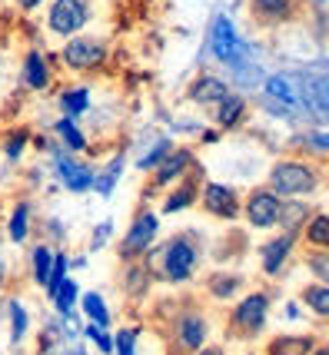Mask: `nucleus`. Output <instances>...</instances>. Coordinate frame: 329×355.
Wrapping results in <instances>:
<instances>
[{
    "instance_id": "f257e3e1",
    "label": "nucleus",
    "mask_w": 329,
    "mask_h": 355,
    "mask_svg": "<svg viewBox=\"0 0 329 355\" xmlns=\"http://www.w3.org/2000/svg\"><path fill=\"white\" fill-rule=\"evenodd\" d=\"M269 183H273V189L280 196H306V193L316 189V176L303 163H280L273 170V176H269Z\"/></svg>"
},
{
    "instance_id": "f03ea898",
    "label": "nucleus",
    "mask_w": 329,
    "mask_h": 355,
    "mask_svg": "<svg viewBox=\"0 0 329 355\" xmlns=\"http://www.w3.org/2000/svg\"><path fill=\"white\" fill-rule=\"evenodd\" d=\"M267 312H269V299L263 293L246 295L239 306L233 309V332L236 336H256L263 325H267Z\"/></svg>"
},
{
    "instance_id": "7ed1b4c3",
    "label": "nucleus",
    "mask_w": 329,
    "mask_h": 355,
    "mask_svg": "<svg viewBox=\"0 0 329 355\" xmlns=\"http://www.w3.org/2000/svg\"><path fill=\"white\" fill-rule=\"evenodd\" d=\"M87 14H90L87 0H57L50 7V31L70 37V33H77L87 24Z\"/></svg>"
},
{
    "instance_id": "20e7f679",
    "label": "nucleus",
    "mask_w": 329,
    "mask_h": 355,
    "mask_svg": "<svg viewBox=\"0 0 329 355\" xmlns=\"http://www.w3.org/2000/svg\"><path fill=\"white\" fill-rule=\"evenodd\" d=\"M163 266H167V276L173 282H183V279L193 276V269H196V249L193 243L187 239H173L167 252H163Z\"/></svg>"
},
{
    "instance_id": "39448f33",
    "label": "nucleus",
    "mask_w": 329,
    "mask_h": 355,
    "mask_svg": "<svg viewBox=\"0 0 329 355\" xmlns=\"http://www.w3.org/2000/svg\"><path fill=\"white\" fill-rule=\"evenodd\" d=\"M153 236H157V216L153 213H143V216H137V223L130 226V232H126L124 246H120V256H140V252H146L150 249V243H153Z\"/></svg>"
},
{
    "instance_id": "423d86ee",
    "label": "nucleus",
    "mask_w": 329,
    "mask_h": 355,
    "mask_svg": "<svg viewBox=\"0 0 329 355\" xmlns=\"http://www.w3.org/2000/svg\"><path fill=\"white\" fill-rule=\"evenodd\" d=\"M246 219L256 230L276 226L280 223V200H276V193H253L250 206H246Z\"/></svg>"
},
{
    "instance_id": "0eeeda50",
    "label": "nucleus",
    "mask_w": 329,
    "mask_h": 355,
    "mask_svg": "<svg viewBox=\"0 0 329 355\" xmlns=\"http://www.w3.org/2000/svg\"><path fill=\"white\" fill-rule=\"evenodd\" d=\"M63 60H67V67H74V70H94L96 63L103 60V46L96 44V40L77 37V40H70V44H67Z\"/></svg>"
},
{
    "instance_id": "6e6552de",
    "label": "nucleus",
    "mask_w": 329,
    "mask_h": 355,
    "mask_svg": "<svg viewBox=\"0 0 329 355\" xmlns=\"http://www.w3.org/2000/svg\"><path fill=\"white\" fill-rule=\"evenodd\" d=\"M206 319L200 312H183L180 319H176V342L187 349V352H196V349H203L206 342Z\"/></svg>"
},
{
    "instance_id": "1a4fd4ad",
    "label": "nucleus",
    "mask_w": 329,
    "mask_h": 355,
    "mask_svg": "<svg viewBox=\"0 0 329 355\" xmlns=\"http://www.w3.org/2000/svg\"><path fill=\"white\" fill-rule=\"evenodd\" d=\"M203 206H206V213H213L217 219H233L239 213L236 193L230 186H219V183H210L203 189Z\"/></svg>"
},
{
    "instance_id": "9d476101",
    "label": "nucleus",
    "mask_w": 329,
    "mask_h": 355,
    "mask_svg": "<svg viewBox=\"0 0 329 355\" xmlns=\"http://www.w3.org/2000/svg\"><path fill=\"white\" fill-rule=\"evenodd\" d=\"M210 44H213V53H217L223 63H230L236 53H239V44H236L230 17H217V20H213V37H210Z\"/></svg>"
},
{
    "instance_id": "9b49d317",
    "label": "nucleus",
    "mask_w": 329,
    "mask_h": 355,
    "mask_svg": "<svg viewBox=\"0 0 329 355\" xmlns=\"http://www.w3.org/2000/svg\"><path fill=\"white\" fill-rule=\"evenodd\" d=\"M313 349V336H276V339H269L267 355H310Z\"/></svg>"
},
{
    "instance_id": "f8f14e48",
    "label": "nucleus",
    "mask_w": 329,
    "mask_h": 355,
    "mask_svg": "<svg viewBox=\"0 0 329 355\" xmlns=\"http://www.w3.org/2000/svg\"><path fill=\"white\" fill-rule=\"evenodd\" d=\"M289 249H293V232H286L282 239H273L263 246V269H267L269 276H276L286 263V256H289Z\"/></svg>"
},
{
    "instance_id": "ddd939ff",
    "label": "nucleus",
    "mask_w": 329,
    "mask_h": 355,
    "mask_svg": "<svg viewBox=\"0 0 329 355\" xmlns=\"http://www.w3.org/2000/svg\"><path fill=\"white\" fill-rule=\"evenodd\" d=\"M226 83L217 77H200L196 83H193V90H189V96L196 100V103H219L223 96H226Z\"/></svg>"
},
{
    "instance_id": "4468645a",
    "label": "nucleus",
    "mask_w": 329,
    "mask_h": 355,
    "mask_svg": "<svg viewBox=\"0 0 329 355\" xmlns=\"http://www.w3.org/2000/svg\"><path fill=\"white\" fill-rule=\"evenodd\" d=\"M60 176H63V183H67V189H74V193H80V189H90V186H94V173L87 170V166L67 163V159H60Z\"/></svg>"
},
{
    "instance_id": "2eb2a0df",
    "label": "nucleus",
    "mask_w": 329,
    "mask_h": 355,
    "mask_svg": "<svg viewBox=\"0 0 329 355\" xmlns=\"http://www.w3.org/2000/svg\"><path fill=\"white\" fill-rule=\"evenodd\" d=\"M303 302H306L313 312H319L323 319H329V286L326 282H319V286H306V289H303Z\"/></svg>"
},
{
    "instance_id": "dca6fc26",
    "label": "nucleus",
    "mask_w": 329,
    "mask_h": 355,
    "mask_svg": "<svg viewBox=\"0 0 329 355\" xmlns=\"http://www.w3.org/2000/svg\"><path fill=\"white\" fill-rule=\"evenodd\" d=\"M187 163H189V150H176V153L160 166V173H157V186H167L176 176V173H183L187 170Z\"/></svg>"
},
{
    "instance_id": "f3484780",
    "label": "nucleus",
    "mask_w": 329,
    "mask_h": 355,
    "mask_svg": "<svg viewBox=\"0 0 329 355\" xmlns=\"http://www.w3.org/2000/svg\"><path fill=\"white\" fill-rule=\"evenodd\" d=\"M24 77H27V83H31L33 90H44V87H47V63H44L40 53H31V57H27Z\"/></svg>"
},
{
    "instance_id": "a211bd4d",
    "label": "nucleus",
    "mask_w": 329,
    "mask_h": 355,
    "mask_svg": "<svg viewBox=\"0 0 329 355\" xmlns=\"http://www.w3.org/2000/svg\"><path fill=\"white\" fill-rule=\"evenodd\" d=\"M306 93H310V100H313L316 107H319L329 116V80L310 77V80H306Z\"/></svg>"
},
{
    "instance_id": "6ab92c4d",
    "label": "nucleus",
    "mask_w": 329,
    "mask_h": 355,
    "mask_svg": "<svg viewBox=\"0 0 329 355\" xmlns=\"http://www.w3.org/2000/svg\"><path fill=\"white\" fill-rule=\"evenodd\" d=\"M239 116H243V100L226 93V96L219 100V126H233Z\"/></svg>"
},
{
    "instance_id": "aec40b11",
    "label": "nucleus",
    "mask_w": 329,
    "mask_h": 355,
    "mask_svg": "<svg viewBox=\"0 0 329 355\" xmlns=\"http://www.w3.org/2000/svg\"><path fill=\"white\" fill-rule=\"evenodd\" d=\"M50 266H53V256H50V249H44V246L33 249V279H37L40 286H47Z\"/></svg>"
},
{
    "instance_id": "412c9836",
    "label": "nucleus",
    "mask_w": 329,
    "mask_h": 355,
    "mask_svg": "<svg viewBox=\"0 0 329 355\" xmlns=\"http://www.w3.org/2000/svg\"><path fill=\"white\" fill-rule=\"evenodd\" d=\"M236 289H239V276H226V272H219V276L210 279V293L217 295V299H230Z\"/></svg>"
},
{
    "instance_id": "4be33fe9",
    "label": "nucleus",
    "mask_w": 329,
    "mask_h": 355,
    "mask_svg": "<svg viewBox=\"0 0 329 355\" xmlns=\"http://www.w3.org/2000/svg\"><path fill=\"white\" fill-rule=\"evenodd\" d=\"M306 213H310V209H306L303 202H286V206H280V223H282V226H286L289 232H293L299 223L306 219Z\"/></svg>"
},
{
    "instance_id": "5701e85b",
    "label": "nucleus",
    "mask_w": 329,
    "mask_h": 355,
    "mask_svg": "<svg viewBox=\"0 0 329 355\" xmlns=\"http://www.w3.org/2000/svg\"><path fill=\"white\" fill-rule=\"evenodd\" d=\"M306 236H310V243H313L316 249H329V216H316L313 223H310Z\"/></svg>"
},
{
    "instance_id": "b1692460",
    "label": "nucleus",
    "mask_w": 329,
    "mask_h": 355,
    "mask_svg": "<svg viewBox=\"0 0 329 355\" xmlns=\"http://www.w3.org/2000/svg\"><path fill=\"white\" fill-rule=\"evenodd\" d=\"M306 266L313 269V276L319 279V282H326V286H329V249L310 252V256H306Z\"/></svg>"
},
{
    "instance_id": "393cba45",
    "label": "nucleus",
    "mask_w": 329,
    "mask_h": 355,
    "mask_svg": "<svg viewBox=\"0 0 329 355\" xmlns=\"http://www.w3.org/2000/svg\"><path fill=\"white\" fill-rule=\"evenodd\" d=\"M7 312H10V322H14V329H10V339L20 342V339H24V332H27V312H24V306H20V302H10V306H7Z\"/></svg>"
},
{
    "instance_id": "a878e982",
    "label": "nucleus",
    "mask_w": 329,
    "mask_h": 355,
    "mask_svg": "<svg viewBox=\"0 0 329 355\" xmlns=\"http://www.w3.org/2000/svg\"><path fill=\"white\" fill-rule=\"evenodd\" d=\"M74 299H77V286H74V282H60L57 293H53V302H57V309H60L63 315L74 309Z\"/></svg>"
},
{
    "instance_id": "bb28decb",
    "label": "nucleus",
    "mask_w": 329,
    "mask_h": 355,
    "mask_svg": "<svg viewBox=\"0 0 329 355\" xmlns=\"http://www.w3.org/2000/svg\"><path fill=\"white\" fill-rule=\"evenodd\" d=\"M27 213H31L27 206H17L14 216H10V239H14V243H24V239H27Z\"/></svg>"
},
{
    "instance_id": "cd10ccee",
    "label": "nucleus",
    "mask_w": 329,
    "mask_h": 355,
    "mask_svg": "<svg viewBox=\"0 0 329 355\" xmlns=\"http://www.w3.org/2000/svg\"><path fill=\"white\" fill-rule=\"evenodd\" d=\"M83 309H87V315H90V319H96L100 325H107V322H110V312H107L103 299H100L96 293H90L87 299H83Z\"/></svg>"
},
{
    "instance_id": "c85d7f7f",
    "label": "nucleus",
    "mask_w": 329,
    "mask_h": 355,
    "mask_svg": "<svg viewBox=\"0 0 329 355\" xmlns=\"http://www.w3.org/2000/svg\"><path fill=\"white\" fill-rule=\"evenodd\" d=\"M267 90L273 93V96H280V100H286L289 107H296V93L289 90V83H286L282 77H269V80H267Z\"/></svg>"
},
{
    "instance_id": "c756f323",
    "label": "nucleus",
    "mask_w": 329,
    "mask_h": 355,
    "mask_svg": "<svg viewBox=\"0 0 329 355\" xmlns=\"http://www.w3.org/2000/svg\"><path fill=\"white\" fill-rule=\"evenodd\" d=\"M253 7L263 17H282L289 10V0H253Z\"/></svg>"
},
{
    "instance_id": "7c9ffc66",
    "label": "nucleus",
    "mask_w": 329,
    "mask_h": 355,
    "mask_svg": "<svg viewBox=\"0 0 329 355\" xmlns=\"http://www.w3.org/2000/svg\"><path fill=\"white\" fill-rule=\"evenodd\" d=\"M57 133L63 137V143H67L70 150H83V137H80V130L70 123V120H60V123H57Z\"/></svg>"
},
{
    "instance_id": "2f4dec72",
    "label": "nucleus",
    "mask_w": 329,
    "mask_h": 355,
    "mask_svg": "<svg viewBox=\"0 0 329 355\" xmlns=\"http://www.w3.org/2000/svg\"><path fill=\"white\" fill-rule=\"evenodd\" d=\"M87 103H90V93H87V90L63 93V107H67V113H83V110H87Z\"/></svg>"
},
{
    "instance_id": "473e14b6",
    "label": "nucleus",
    "mask_w": 329,
    "mask_h": 355,
    "mask_svg": "<svg viewBox=\"0 0 329 355\" xmlns=\"http://www.w3.org/2000/svg\"><path fill=\"white\" fill-rule=\"evenodd\" d=\"M193 196H196V193H193V186H183L180 193H173L170 200H167V206H163V213H176V209H183V206H189V202H193Z\"/></svg>"
},
{
    "instance_id": "72a5a7b5",
    "label": "nucleus",
    "mask_w": 329,
    "mask_h": 355,
    "mask_svg": "<svg viewBox=\"0 0 329 355\" xmlns=\"http://www.w3.org/2000/svg\"><path fill=\"white\" fill-rule=\"evenodd\" d=\"M63 272H67V256H53V266H50V279H47L50 295L57 293V286L63 282Z\"/></svg>"
},
{
    "instance_id": "f704fd0d",
    "label": "nucleus",
    "mask_w": 329,
    "mask_h": 355,
    "mask_svg": "<svg viewBox=\"0 0 329 355\" xmlns=\"http://www.w3.org/2000/svg\"><path fill=\"white\" fill-rule=\"evenodd\" d=\"M167 153H170V143H167V139H160L157 146H153V150H150V153L140 159V166H143V170H150V166H160Z\"/></svg>"
},
{
    "instance_id": "c9c22d12",
    "label": "nucleus",
    "mask_w": 329,
    "mask_h": 355,
    "mask_svg": "<svg viewBox=\"0 0 329 355\" xmlns=\"http://www.w3.org/2000/svg\"><path fill=\"white\" fill-rule=\"evenodd\" d=\"M120 170H124V163H113V166L107 170V176H100V180H96V186H100V193H103V196H110V193H113V186H117V176H120Z\"/></svg>"
},
{
    "instance_id": "e433bc0d",
    "label": "nucleus",
    "mask_w": 329,
    "mask_h": 355,
    "mask_svg": "<svg viewBox=\"0 0 329 355\" xmlns=\"http://www.w3.org/2000/svg\"><path fill=\"white\" fill-rule=\"evenodd\" d=\"M133 342H137V332H133V329H124V332L117 336V352L133 355Z\"/></svg>"
},
{
    "instance_id": "4c0bfd02",
    "label": "nucleus",
    "mask_w": 329,
    "mask_h": 355,
    "mask_svg": "<svg viewBox=\"0 0 329 355\" xmlns=\"http://www.w3.org/2000/svg\"><path fill=\"white\" fill-rule=\"evenodd\" d=\"M306 146H310V150H323V153H329V133H313V137L306 139Z\"/></svg>"
},
{
    "instance_id": "58836bf2",
    "label": "nucleus",
    "mask_w": 329,
    "mask_h": 355,
    "mask_svg": "<svg viewBox=\"0 0 329 355\" xmlns=\"http://www.w3.org/2000/svg\"><path fill=\"white\" fill-rule=\"evenodd\" d=\"M90 336H94V339H96V345H100L103 352H110V349H113V345H110V339H107V336H103V332H96V329H90Z\"/></svg>"
},
{
    "instance_id": "ea45409f",
    "label": "nucleus",
    "mask_w": 329,
    "mask_h": 355,
    "mask_svg": "<svg viewBox=\"0 0 329 355\" xmlns=\"http://www.w3.org/2000/svg\"><path fill=\"white\" fill-rule=\"evenodd\" d=\"M20 150H24V137H17L14 143L7 146V156H17V153H20Z\"/></svg>"
},
{
    "instance_id": "a19ab883",
    "label": "nucleus",
    "mask_w": 329,
    "mask_h": 355,
    "mask_svg": "<svg viewBox=\"0 0 329 355\" xmlns=\"http://www.w3.org/2000/svg\"><path fill=\"white\" fill-rule=\"evenodd\" d=\"M310 355H329V345H316V349H313Z\"/></svg>"
},
{
    "instance_id": "79ce46f5",
    "label": "nucleus",
    "mask_w": 329,
    "mask_h": 355,
    "mask_svg": "<svg viewBox=\"0 0 329 355\" xmlns=\"http://www.w3.org/2000/svg\"><path fill=\"white\" fill-rule=\"evenodd\" d=\"M37 3H40V0H20V7H27V10H33Z\"/></svg>"
},
{
    "instance_id": "37998d69",
    "label": "nucleus",
    "mask_w": 329,
    "mask_h": 355,
    "mask_svg": "<svg viewBox=\"0 0 329 355\" xmlns=\"http://www.w3.org/2000/svg\"><path fill=\"white\" fill-rule=\"evenodd\" d=\"M196 355H219L217 349H196Z\"/></svg>"
},
{
    "instance_id": "c03bdc74",
    "label": "nucleus",
    "mask_w": 329,
    "mask_h": 355,
    "mask_svg": "<svg viewBox=\"0 0 329 355\" xmlns=\"http://www.w3.org/2000/svg\"><path fill=\"white\" fill-rule=\"evenodd\" d=\"M3 279H7V269H3V263H0V286H3Z\"/></svg>"
}]
</instances>
